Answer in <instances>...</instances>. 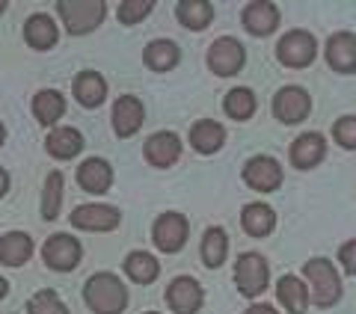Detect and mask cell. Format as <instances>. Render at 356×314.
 <instances>
[{"label": "cell", "instance_id": "6da1fadb", "mask_svg": "<svg viewBox=\"0 0 356 314\" xmlns=\"http://www.w3.org/2000/svg\"><path fill=\"white\" fill-rule=\"evenodd\" d=\"M83 299L95 314H122L128 306V288L113 273H95L86 279Z\"/></svg>", "mask_w": 356, "mask_h": 314}, {"label": "cell", "instance_id": "7a4b0ae2", "mask_svg": "<svg viewBox=\"0 0 356 314\" xmlns=\"http://www.w3.org/2000/svg\"><path fill=\"white\" fill-rule=\"evenodd\" d=\"M303 276L309 282L306 294H309V299L315 302V306L327 308V306H332V302H339V297H341V279H339L336 267H332L327 258H312V261H306Z\"/></svg>", "mask_w": 356, "mask_h": 314}, {"label": "cell", "instance_id": "3957f363", "mask_svg": "<svg viewBox=\"0 0 356 314\" xmlns=\"http://www.w3.org/2000/svg\"><path fill=\"white\" fill-rule=\"evenodd\" d=\"M57 13L72 36H83L104 21V3L102 0H60Z\"/></svg>", "mask_w": 356, "mask_h": 314}, {"label": "cell", "instance_id": "277c9868", "mask_svg": "<svg viewBox=\"0 0 356 314\" xmlns=\"http://www.w3.org/2000/svg\"><path fill=\"white\" fill-rule=\"evenodd\" d=\"M267 279H270V270H267V261L255 252H243L235 264V285L243 297H261L267 288Z\"/></svg>", "mask_w": 356, "mask_h": 314}, {"label": "cell", "instance_id": "5b68a950", "mask_svg": "<svg viewBox=\"0 0 356 314\" xmlns=\"http://www.w3.org/2000/svg\"><path fill=\"white\" fill-rule=\"evenodd\" d=\"M276 57L288 69H306V65L315 60V36L306 30H291L285 33L276 44Z\"/></svg>", "mask_w": 356, "mask_h": 314}, {"label": "cell", "instance_id": "8992f818", "mask_svg": "<svg viewBox=\"0 0 356 314\" xmlns=\"http://www.w3.org/2000/svg\"><path fill=\"white\" fill-rule=\"evenodd\" d=\"M81 243H77L74 238H69V234H54V238L44 240L42 246V258H44V264L51 267V270H57V273H69L74 270L77 264H81Z\"/></svg>", "mask_w": 356, "mask_h": 314}, {"label": "cell", "instance_id": "52a82bcc", "mask_svg": "<svg viewBox=\"0 0 356 314\" xmlns=\"http://www.w3.org/2000/svg\"><path fill=\"white\" fill-rule=\"evenodd\" d=\"M247 53H243V44L232 36H222L217 42H211L208 48V65L211 72H217L220 77H229V74H238Z\"/></svg>", "mask_w": 356, "mask_h": 314}, {"label": "cell", "instance_id": "ba28073f", "mask_svg": "<svg viewBox=\"0 0 356 314\" xmlns=\"http://www.w3.org/2000/svg\"><path fill=\"white\" fill-rule=\"evenodd\" d=\"M309 110H312V98L306 89H300V86H285L273 95V113L280 122H285V125L303 122L309 116Z\"/></svg>", "mask_w": 356, "mask_h": 314}, {"label": "cell", "instance_id": "9c48e42d", "mask_svg": "<svg viewBox=\"0 0 356 314\" xmlns=\"http://www.w3.org/2000/svg\"><path fill=\"white\" fill-rule=\"evenodd\" d=\"M243 181H247L252 190H261V193H273L282 184V166L267 154L250 157L247 166H243Z\"/></svg>", "mask_w": 356, "mask_h": 314}, {"label": "cell", "instance_id": "30bf717a", "mask_svg": "<svg viewBox=\"0 0 356 314\" xmlns=\"http://www.w3.org/2000/svg\"><path fill=\"white\" fill-rule=\"evenodd\" d=\"M202 288H199L196 279L191 276H178L172 279V285L166 288V302H170V308L175 314H196L199 308H202Z\"/></svg>", "mask_w": 356, "mask_h": 314}, {"label": "cell", "instance_id": "8fae6325", "mask_svg": "<svg viewBox=\"0 0 356 314\" xmlns=\"http://www.w3.org/2000/svg\"><path fill=\"white\" fill-rule=\"evenodd\" d=\"M152 238L161 252H178L187 243V220L181 214H161L152 229Z\"/></svg>", "mask_w": 356, "mask_h": 314}, {"label": "cell", "instance_id": "7c38bea8", "mask_svg": "<svg viewBox=\"0 0 356 314\" xmlns=\"http://www.w3.org/2000/svg\"><path fill=\"white\" fill-rule=\"evenodd\" d=\"M122 222V214L110 205H81L72 214V226L83 231H113Z\"/></svg>", "mask_w": 356, "mask_h": 314}, {"label": "cell", "instance_id": "4fadbf2b", "mask_svg": "<svg viewBox=\"0 0 356 314\" xmlns=\"http://www.w3.org/2000/svg\"><path fill=\"white\" fill-rule=\"evenodd\" d=\"M280 24V9H276L270 0H252V3L243 9V27L252 36H270Z\"/></svg>", "mask_w": 356, "mask_h": 314}, {"label": "cell", "instance_id": "5bb4252c", "mask_svg": "<svg viewBox=\"0 0 356 314\" xmlns=\"http://www.w3.org/2000/svg\"><path fill=\"white\" fill-rule=\"evenodd\" d=\"M143 119H146V110H143L140 98L134 95H122L113 104V131L119 137H134L140 131Z\"/></svg>", "mask_w": 356, "mask_h": 314}, {"label": "cell", "instance_id": "9a60e30c", "mask_svg": "<svg viewBox=\"0 0 356 314\" xmlns=\"http://www.w3.org/2000/svg\"><path fill=\"white\" fill-rule=\"evenodd\" d=\"M178 157H181V140L175 137L170 131H161L149 137L146 142V160L152 166H158V170H166V166H172Z\"/></svg>", "mask_w": 356, "mask_h": 314}, {"label": "cell", "instance_id": "2e32d148", "mask_svg": "<svg viewBox=\"0 0 356 314\" xmlns=\"http://www.w3.org/2000/svg\"><path fill=\"white\" fill-rule=\"evenodd\" d=\"M327 63L332 65V72L348 74L356 69V36L353 33H336L327 42Z\"/></svg>", "mask_w": 356, "mask_h": 314}, {"label": "cell", "instance_id": "e0dca14e", "mask_svg": "<svg viewBox=\"0 0 356 314\" xmlns=\"http://www.w3.org/2000/svg\"><path fill=\"white\" fill-rule=\"evenodd\" d=\"M77 184H81L86 193H107L110 184H113V170H110V163L102 160V157H89V160L81 163V170H77Z\"/></svg>", "mask_w": 356, "mask_h": 314}, {"label": "cell", "instance_id": "ac0fdd59", "mask_svg": "<svg viewBox=\"0 0 356 314\" xmlns=\"http://www.w3.org/2000/svg\"><path fill=\"white\" fill-rule=\"evenodd\" d=\"M327 154V142L321 133H300L291 145V163L300 166V170H312L324 160Z\"/></svg>", "mask_w": 356, "mask_h": 314}, {"label": "cell", "instance_id": "d6986e66", "mask_svg": "<svg viewBox=\"0 0 356 314\" xmlns=\"http://www.w3.org/2000/svg\"><path fill=\"white\" fill-rule=\"evenodd\" d=\"M24 39H27L30 48H36V51L54 48V44H57V24H54V18L44 15V13L30 15L27 24H24Z\"/></svg>", "mask_w": 356, "mask_h": 314}, {"label": "cell", "instance_id": "ffe728a7", "mask_svg": "<svg viewBox=\"0 0 356 314\" xmlns=\"http://www.w3.org/2000/svg\"><path fill=\"white\" fill-rule=\"evenodd\" d=\"M33 255V240L24 231H9L0 238V264L6 267H21L27 264Z\"/></svg>", "mask_w": 356, "mask_h": 314}, {"label": "cell", "instance_id": "44dd1931", "mask_svg": "<svg viewBox=\"0 0 356 314\" xmlns=\"http://www.w3.org/2000/svg\"><path fill=\"white\" fill-rule=\"evenodd\" d=\"M222 142H226V128L217 125V122H211V119L196 122L193 131H191V145L199 154H214L222 149Z\"/></svg>", "mask_w": 356, "mask_h": 314}, {"label": "cell", "instance_id": "7402d4cb", "mask_svg": "<svg viewBox=\"0 0 356 314\" xmlns=\"http://www.w3.org/2000/svg\"><path fill=\"white\" fill-rule=\"evenodd\" d=\"M74 98L81 101L83 107H98L102 101L107 98V83H104V77L98 74V72H83V74H77V81H74Z\"/></svg>", "mask_w": 356, "mask_h": 314}, {"label": "cell", "instance_id": "603a6c76", "mask_svg": "<svg viewBox=\"0 0 356 314\" xmlns=\"http://www.w3.org/2000/svg\"><path fill=\"white\" fill-rule=\"evenodd\" d=\"M276 297L285 306L288 314H303L306 311V302H309V294H306V285L300 282L297 276H282L280 285H276Z\"/></svg>", "mask_w": 356, "mask_h": 314}, {"label": "cell", "instance_id": "cb8c5ba5", "mask_svg": "<svg viewBox=\"0 0 356 314\" xmlns=\"http://www.w3.org/2000/svg\"><path fill=\"white\" fill-rule=\"evenodd\" d=\"M175 15L187 30H205L211 24V18H214V6L208 0H181Z\"/></svg>", "mask_w": 356, "mask_h": 314}, {"label": "cell", "instance_id": "d4e9b609", "mask_svg": "<svg viewBox=\"0 0 356 314\" xmlns=\"http://www.w3.org/2000/svg\"><path fill=\"white\" fill-rule=\"evenodd\" d=\"M81 149H83L81 131H74V128H57V131L48 133V151L54 157H60V160H69V157L81 154Z\"/></svg>", "mask_w": 356, "mask_h": 314}, {"label": "cell", "instance_id": "484cf974", "mask_svg": "<svg viewBox=\"0 0 356 314\" xmlns=\"http://www.w3.org/2000/svg\"><path fill=\"white\" fill-rule=\"evenodd\" d=\"M243 229H247L252 238H267V234L273 231L276 226V214H273V208H267L261 205V201H255V205H247L243 208Z\"/></svg>", "mask_w": 356, "mask_h": 314}, {"label": "cell", "instance_id": "4316f807", "mask_svg": "<svg viewBox=\"0 0 356 314\" xmlns=\"http://www.w3.org/2000/svg\"><path fill=\"white\" fill-rule=\"evenodd\" d=\"M63 113H65V101L57 89H42V92L33 98V116H36L42 125H54Z\"/></svg>", "mask_w": 356, "mask_h": 314}, {"label": "cell", "instance_id": "83f0119b", "mask_svg": "<svg viewBox=\"0 0 356 314\" xmlns=\"http://www.w3.org/2000/svg\"><path fill=\"white\" fill-rule=\"evenodd\" d=\"M125 273H128L137 285H149V282H154V279H158L161 264L154 261V255H149V252H131V255L125 258Z\"/></svg>", "mask_w": 356, "mask_h": 314}, {"label": "cell", "instance_id": "f1b7e54d", "mask_svg": "<svg viewBox=\"0 0 356 314\" xmlns=\"http://www.w3.org/2000/svg\"><path fill=\"white\" fill-rule=\"evenodd\" d=\"M178 63V48L170 39H154L146 48V65L154 72H170Z\"/></svg>", "mask_w": 356, "mask_h": 314}, {"label": "cell", "instance_id": "f546056e", "mask_svg": "<svg viewBox=\"0 0 356 314\" xmlns=\"http://www.w3.org/2000/svg\"><path fill=\"white\" fill-rule=\"evenodd\" d=\"M226 252H229V238L226 231H222L220 226L208 229L205 238H202V261L208 267H220L222 261H226Z\"/></svg>", "mask_w": 356, "mask_h": 314}, {"label": "cell", "instance_id": "4dcf8cb0", "mask_svg": "<svg viewBox=\"0 0 356 314\" xmlns=\"http://www.w3.org/2000/svg\"><path fill=\"white\" fill-rule=\"evenodd\" d=\"M222 107H226V113L232 119L247 122L255 113V95H252V89H247V86L232 89V92L226 95V101H222Z\"/></svg>", "mask_w": 356, "mask_h": 314}, {"label": "cell", "instance_id": "1f68e13d", "mask_svg": "<svg viewBox=\"0 0 356 314\" xmlns=\"http://www.w3.org/2000/svg\"><path fill=\"white\" fill-rule=\"evenodd\" d=\"M60 201H63V175L51 172L44 181V199H42V217L44 220H57L60 214Z\"/></svg>", "mask_w": 356, "mask_h": 314}, {"label": "cell", "instance_id": "d6a6232c", "mask_svg": "<svg viewBox=\"0 0 356 314\" xmlns=\"http://www.w3.org/2000/svg\"><path fill=\"white\" fill-rule=\"evenodd\" d=\"M27 311L30 314H69L65 302L57 297V290H51V288H44V290H39V294H33L30 302H27Z\"/></svg>", "mask_w": 356, "mask_h": 314}, {"label": "cell", "instance_id": "836d02e7", "mask_svg": "<svg viewBox=\"0 0 356 314\" xmlns=\"http://www.w3.org/2000/svg\"><path fill=\"white\" fill-rule=\"evenodd\" d=\"M152 13V0H125L119 6V21L122 24H137L140 18H146Z\"/></svg>", "mask_w": 356, "mask_h": 314}, {"label": "cell", "instance_id": "e575fe53", "mask_svg": "<svg viewBox=\"0 0 356 314\" xmlns=\"http://www.w3.org/2000/svg\"><path fill=\"white\" fill-rule=\"evenodd\" d=\"M336 140L344 149H356V116H344L336 122Z\"/></svg>", "mask_w": 356, "mask_h": 314}, {"label": "cell", "instance_id": "d590c367", "mask_svg": "<svg viewBox=\"0 0 356 314\" xmlns=\"http://www.w3.org/2000/svg\"><path fill=\"white\" fill-rule=\"evenodd\" d=\"M339 261H341V267H344V273L356 276V240H350V243H344V246H341Z\"/></svg>", "mask_w": 356, "mask_h": 314}, {"label": "cell", "instance_id": "8d00e7d4", "mask_svg": "<svg viewBox=\"0 0 356 314\" xmlns=\"http://www.w3.org/2000/svg\"><path fill=\"white\" fill-rule=\"evenodd\" d=\"M247 314H280V311H276L273 306H264V302H261V306H250Z\"/></svg>", "mask_w": 356, "mask_h": 314}, {"label": "cell", "instance_id": "74e56055", "mask_svg": "<svg viewBox=\"0 0 356 314\" xmlns=\"http://www.w3.org/2000/svg\"><path fill=\"white\" fill-rule=\"evenodd\" d=\"M6 190H9V175L6 170H0V196H6Z\"/></svg>", "mask_w": 356, "mask_h": 314}, {"label": "cell", "instance_id": "f35d334b", "mask_svg": "<svg viewBox=\"0 0 356 314\" xmlns=\"http://www.w3.org/2000/svg\"><path fill=\"white\" fill-rule=\"evenodd\" d=\"M9 294V282H6V279H0V299H3Z\"/></svg>", "mask_w": 356, "mask_h": 314}, {"label": "cell", "instance_id": "ab89813d", "mask_svg": "<svg viewBox=\"0 0 356 314\" xmlns=\"http://www.w3.org/2000/svg\"><path fill=\"white\" fill-rule=\"evenodd\" d=\"M3 140H6V128L0 125V145H3Z\"/></svg>", "mask_w": 356, "mask_h": 314}, {"label": "cell", "instance_id": "60d3db41", "mask_svg": "<svg viewBox=\"0 0 356 314\" xmlns=\"http://www.w3.org/2000/svg\"><path fill=\"white\" fill-rule=\"evenodd\" d=\"M3 9H6V3H3V0H0V13H3Z\"/></svg>", "mask_w": 356, "mask_h": 314}, {"label": "cell", "instance_id": "b9f144b4", "mask_svg": "<svg viewBox=\"0 0 356 314\" xmlns=\"http://www.w3.org/2000/svg\"><path fill=\"white\" fill-rule=\"evenodd\" d=\"M146 314H158V311H146Z\"/></svg>", "mask_w": 356, "mask_h": 314}]
</instances>
